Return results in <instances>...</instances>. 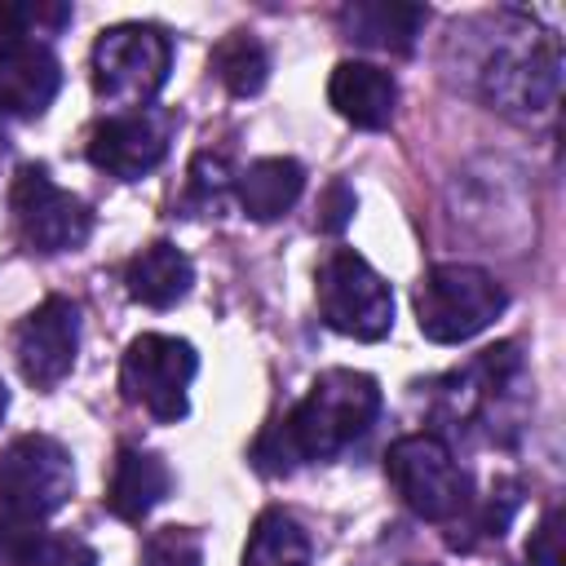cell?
I'll list each match as a JSON object with an SVG mask.
<instances>
[{"instance_id":"cell-1","label":"cell","mask_w":566,"mask_h":566,"mask_svg":"<svg viewBox=\"0 0 566 566\" xmlns=\"http://www.w3.org/2000/svg\"><path fill=\"white\" fill-rule=\"evenodd\" d=\"M376 416H380V385L367 371L332 367L305 389V398L283 420H274L256 438L252 464L261 473H292L296 464L332 460L354 438H363L376 424Z\"/></svg>"},{"instance_id":"cell-2","label":"cell","mask_w":566,"mask_h":566,"mask_svg":"<svg viewBox=\"0 0 566 566\" xmlns=\"http://www.w3.org/2000/svg\"><path fill=\"white\" fill-rule=\"evenodd\" d=\"M482 49L473 57V84L478 93L517 119H535L557 102L562 88V53L557 40L517 9H504L495 18H478Z\"/></svg>"},{"instance_id":"cell-3","label":"cell","mask_w":566,"mask_h":566,"mask_svg":"<svg viewBox=\"0 0 566 566\" xmlns=\"http://www.w3.org/2000/svg\"><path fill=\"white\" fill-rule=\"evenodd\" d=\"M509 305L504 283L469 261L433 265L416 283V323L433 345H460L486 332Z\"/></svg>"},{"instance_id":"cell-4","label":"cell","mask_w":566,"mask_h":566,"mask_svg":"<svg viewBox=\"0 0 566 566\" xmlns=\"http://www.w3.org/2000/svg\"><path fill=\"white\" fill-rule=\"evenodd\" d=\"M172 71V44L150 22H119L93 44V93L119 111H146Z\"/></svg>"},{"instance_id":"cell-5","label":"cell","mask_w":566,"mask_h":566,"mask_svg":"<svg viewBox=\"0 0 566 566\" xmlns=\"http://www.w3.org/2000/svg\"><path fill=\"white\" fill-rule=\"evenodd\" d=\"M385 473L398 500L424 522H460L473 504V482L433 433H407L385 451Z\"/></svg>"},{"instance_id":"cell-6","label":"cell","mask_w":566,"mask_h":566,"mask_svg":"<svg viewBox=\"0 0 566 566\" xmlns=\"http://www.w3.org/2000/svg\"><path fill=\"white\" fill-rule=\"evenodd\" d=\"M199 371V354L190 340L181 336H164V332H142L128 340L124 363H119V389L133 407H142L146 416L172 424L190 411V380Z\"/></svg>"},{"instance_id":"cell-7","label":"cell","mask_w":566,"mask_h":566,"mask_svg":"<svg viewBox=\"0 0 566 566\" xmlns=\"http://www.w3.org/2000/svg\"><path fill=\"white\" fill-rule=\"evenodd\" d=\"M9 208H13V226L22 234V243L31 252L57 256V252H75L88 243L93 234V212L80 195L62 190L44 164H22L9 190Z\"/></svg>"},{"instance_id":"cell-8","label":"cell","mask_w":566,"mask_h":566,"mask_svg":"<svg viewBox=\"0 0 566 566\" xmlns=\"http://www.w3.org/2000/svg\"><path fill=\"white\" fill-rule=\"evenodd\" d=\"M318 310L332 332L354 340H380L394 327V292L354 248H336L323 261Z\"/></svg>"},{"instance_id":"cell-9","label":"cell","mask_w":566,"mask_h":566,"mask_svg":"<svg viewBox=\"0 0 566 566\" xmlns=\"http://www.w3.org/2000/svg\"><path fill=\"white\" fill-rule=\"evenodd\" d=\"M75 491L71 451L49 433H22L0 451V509L49 522Z\"/></svg>"},{"instance_id":"cell-10","label":"cell","mask_w":566,"mask_h":566,"mask_svg":"<svg viewBox=\"0 0 566 566\" xmlns=\"http://www.w3.org/2000/svg\"><path fill=\"white\" fill-rule=\"evenodd\" d=\"M168 142H172V115L168 111H155V106L115 111L88 133V164L119 177V181H137L164 164Z\"/></svg>"},{"instance_id":"cell-11","label":"cell","mask_w":566,"mask_h":566,"mask_svg":"<svg viewBox=\"0 0 566 566\" xmlns=\"http://www.w3.org/2000/svg\"><path fill=\"white\" fill-rule=\"evenodd\" d=\"M13 354L35 389H53L57 380L71 376L75 354H80V310L66 296L40 301L13 332Z\"/></svg>"},{"instance_id":"cell-12","label":"cell","mask_w":566,"mask_h":566,"mask_svg":"<svg viewBox=\"0 0 566 566\" xmlns=\"http://www.w3.org/2000/svg\"><path fill=\"white\" fill-rule=\"evenodd\" d=\"M62 88V66L44 40H0V111L13 119H40Z\"/></svg>"},{"instance_id":"cell-13","label":"cell","mask_w":566,"mask_h":566,"mask_svg":"<svg viewBox=\"0 0 566 566\" xmlns=\"http://www.w3.org/2000/svg\"><path fill=\"white\" fill-rule=\"evenodd\" d=\"M327 102L354 128H385L394 119V106H398V84L389 71L358 62V57H345V62H336V71L327 80Z\"/></svg>"},{"instance_id":"cell-14","label":"cell","mask_w":566,"mask_h":566,"mask_svg":"<svg viewBox=\"0 0 566 566\" xmlns=\"http://www.w3.org/2000/svg\"><path fill=\"white\" fill-rule=\"evenodd\" d=\"M0 566H97V553L80 535L0 509Z\"/></svg>"},{"instance_id":"cell-15","label":"cell","mask_w":566,"mask_h":566,"mask_svg":"<svg viewBox=\"0 0 566 566\" xmlns=\"http://www.w3.org/2000/svg\"><path fill=\"white\" fill-rule=\"evenodd\" d=\"M340 31L367 49H385V53H411L429 9L424 4H407V0H354L340 9Z\"/></svg>"},{"instance_id":"cell-16","label":"cell","mask_w":566,"mask_h":566,"mask_svg":"<svg viewBox=\"0 0 566 566\" xmlns=\"http://www.w3.org/2000/svg\"><path fill=\"white\" fill-rule=\"evenodd\" d=\"M168 491H172V473L155 451L119 447L115 469H111V486H106V509L119 522H142L146 513H155L164 504Z\"/></svg>"},{"instance_id":"cell-17","label":"cell","mask_w":566,"mask_h":566,"mask_svg":"<svg viewBox=\"0 0 566 566\" xmlns=\"http://www.w3.org/2000/svg\"><path fill=\"white\" fill-rule=\"evenodd\" d=\"M195 283V265L177 243H146L128 265H124V287L137 305L168 310L177 305Z\"/></svg>"},{"instance_id":"cell-18","label":"cell","mask_w":566,"mask_h":566,"mask_svg":"<svg viewBox=\"0 0 566 566\" xmlns=\"http://www.w3.org/2000/svg\"><path fill=\"white\" fill-rule=\"evenodd\" d=\"M301 190H305V168L296 159H287V155L256 159L234 177V199H239L243 217H252V221L283 217L301 199Z\"/></svg>"},{"instance_id":"cell-19","label":"cell","mask_w":566,"mask_h":566,"mask_svg":"<svg viewBox=\"0 0 566 566\" xmlns=\"http://www.w3.org/2000/svg\"><path fill=\"white\" fill-rule=\"evenodd\" d=\"M239 566H310V535L283 509H265L243 544Z\"/></svg>"},{"instance_id":"cell-20","label":"cell","mask_w":566,"mask_h":566,"mask_svg":"<svg viewBox=\"0 0 566 566\" xmlns=\"http://www.w3.org/2000/svg\"><path fill=\"white\" fill-rule=\"evenodd\" d=\"M212 71H217V80H221L234 97H252V93H261L265 80H270V53H265V44H261L256 35L230 31V35L212 49Z\"/></svg>"},{"instance_id":"cell-21","label":"cell","mask_w":566,"mask_h":566,"mask_svg":"<svg viewBox=\"0 0 566 566\" xmlns=\"http://www.w3.org/2000/svg\"><path fill=\"white\" fill-rule=\"evenodd\" d=\"M230 190H234V172H230L226 155H208V150L195 155L190 181H186V208H190L195 217H217V212L226 208Z\"/></svg>"},{"instance_id":"cell-22","label":"cell","mask_w":566,"mask_h":566,"mask_svg":"<svg viewBox=\"0 0 566 566\" xmlns=\"http://www.w3.org/2000/svg\"><path fill=\"white\" fill-rule=\"evenodd\" d=\"M199 562H203V548L190 526H164L142 548V566H199Z\"/></svg>"},{"instance_id":"cell-23","label":"cell","mask_w":566,"mask_h":566,"mask_svg":"<svg viewBox=\"0 0 566 566\" xmlns=\"http://www.w3.org/2000/svg\"><path fill=\"white\" fill-rule=\"evenodd\" d=\"M526 562H531V566H562V562H566V557H562V509H557V504L544 509L539 526L531 531V539H526Z\"/></svg>"},{"instance_id":"cell-24","label":"cell","mask_w":566,"mask_h":566,"mask_svg":"<svg viewBox=\"0 0 566 566\" xmlns=\"http://www.w3.org/2000/svg\"><path fill=\"white\" fill-rule=\"evenodd\" d=\"M354 208H358L354 190H349L345 181H332V186L323 190V199H318V226H323L327 234H340V230L354 221Z\"/></svg>"},{"instance_id":"cell-25","label":"cell","mask_w":566,"mask_h":566,"mask_svg":"<svg viewBox=\"0 0 566 566\" xmlns=\"http://www.w3.org/2000/svg\"><path fill=\"white\" fill-rule=\"evenodd\" d=\"M4 411H9V389H4V380H0V420H4Z\"/></svg>"},{"instance_id":"cell-26","label":"cell","mask_w":566,"mask_h":566,"mask_svg":"<svg viewBox=\"0 0 566 566\" xmlns=\"http://www.w3.org/2000/svg\"><path fill=\"white\" fill-rule=\"evenodd\" d=\"M416 566H429V562H416Z\"/></svg>"},{"instance_id":"cell-27","label":"cell","mask_w":566,"mask_h":566,"mask_svg":"<svg viewBox=\"0 0 566 566\" xmlns=\"http://www.w3.org/2000/svg\"><path fill=\"white\" fill-rule=\"evenodd\" d=\"M0 142H4V137H0Z\"/></svg>"}]
</instances>
